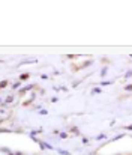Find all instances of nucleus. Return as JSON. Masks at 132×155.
<instances>
[{
	"instance_id": "obj_1",
	"label": "nucleus",
	"mask_w": 132,
	"mask_h": 155,
	"mask_svg": "<svg viewBox=\"0 0 132 155\" xmlns=\"http://www.w3.org/2000/svg\"><path fill=\"white\" fill-rule=\"evenodd\" d=\"M20 78H21V80H27V78H29V74H23Z\"/></svg>"
},
{
	"instance_id": "obj_4",
	"label": "nucleus",
	"mask_w": 132,
	"mask_h": 155,
	"mask_svg": "<svg viewBox=\"0 0 132 155\" xmlns=\"http://www.w3.org/2000/svg\"><path fill=\"white\" fill-rule=\"evenodd\" d=\"M6 103H12V97H8L6 98Z\"/></svg>"
},
{
	"instance_id": "obj_2",
	"label": "nucleus",
	"mask_w": 132,
	"mask_h": 155,
	"mask_svg": "<svg viewBox=\"0 0 132 155\" xmlns=\"http://www.w3.org/2000/svg\"><path fill=\"white\" fill-rule=\"evenodd\" d=\"M6 84H8V81H0V89H2V87H5Z\"/></svg>"
},
{
	"instance_id": "obj_3",
	"label": "nucleus",
	"mask_w": 132,
	"mask_h": 155,
	"mask_svg": "<svg viewBox=\"0 0 132 155\" xmlns=\"http://www.w3.org/2000/svg\"><path fill=\"white\" fill-rule=\"evenodd\" d=\"M126 91H128V92H131V91H132V84H129V86H126Z\"/></svg>"
},
{
	"instance_id": "obj_5",
	"label": "nucleus",
	"mask_w": 132,
	"mask_h": 155,
	"mask_svg": "<svg viewBox=\"0 0 132 155\" xmlns=\"http://www.w3.org/2000/svg\"><path fill=\"white\" fill-rule=\"evenodd\" d=\"M128 130H132V125H131V127H128Z\"/></svg>"
}]
</instances>
